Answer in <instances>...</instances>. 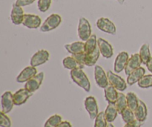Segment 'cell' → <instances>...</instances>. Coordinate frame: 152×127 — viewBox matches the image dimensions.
Listing matches in <instances>:
<instances>
[{"mask_svg":"<svg viewBox=\"0 0 152 127\" xmlns=\"http://www.w3.org/2000/svg\"><path fill=\"white\" fill-rule=\"evenodd\" d=\"M32 92L26 89H20L13 94V101L16 106H21L26 103V101L32 96Z\"/></svg>","mask_w":152,"mask_h":127,"instance_id":"cell-17","label":"cell"},{"mask_svg":"<svg viewBox=\"0 0 152 127\" xmlns=\"http://www.w3.org/2000/svg\"><path fill=\"white\" fill-rule=\"evenodd\" d=\"M0 126L1 127H11L10 119L2 112H0Z\"/></svg>","mask_w":152,"mask_h":127,"instance_id":"cell-34","label":"cell"},{"mask_svg":"<svg viewBox=\"0 0 152 127\" xmlns=\"http://www.w3.org/2000/svg\"><path fill=\"white\" fill-rule=\"evenodd\" d=\"M107 76H108V82L110 84L115 87L117 90L123 92L127 89V84L121 77L113 73L111 71H108L107 72Z\"/></svg>","mask_w":152,"mask_h":127,"instance_id":"cell-6","label":"cell"},{"mask_svg":"<svg viewBox=\"0 0 152 127\" xmlns=\"http://www.w3.org/2000/svg\"><path fill=\"white\" fill-rule=\"evenodd\" d=\"M142 59H141L140 54H134L129 58L128 63L126 65V68H125V73L126 75H129L133 71L136 70L137 68H140L142 64Z\"/></svg>","mask_w":152,"mask_h":127,"instance_id":"cell-14","label":"cell"},{"mask_svg":"<svg viewBox=\"0 0 152 127\" xmlns=\"http://www.w3.org/2000/svg\"><path fill=\"white\" fill-rule=\"evenodd\" d=\"M42 24V19L38 15L26 13L24 16L22 25L30 29H37L40 28Z\"/></svg>","mask_w":152,"mask_h":127,"instance_id":"cell-8","label":"cell"},{"mask_svg":"<svg viewBox=\"0 0 152 127\" xmlns=\"http://www.w3.org/2000/svg\"><path fill=\"white\" fill-rule=\"evenodd\" d=\"M129 59V55L127 52L122 51L117 55L114 62V71L116 73H120L126 68L128 61Z\"/></svg>","mask_w":152,"mask_h":127,"instance_id":"cell-13","label":"cell"},{"mask_svg":"<svg viewBox=\"0 0 152 127\" xmlns=\"http://www.w3.org/2000/svg\"><path fill=\"white\" fill-rule=\"evenodd\" d=\"M107 120L105 118V112H101L98 114L96 117L95 118L94 122V127H107L108 124H107Z\"/></svg>","mask_w":152,"mask_h":127,"instance_id":"cell-32","label":"cell"},{"mask_svg":"<svg viewBox=\"0 0 152 127\" xmlns=\"http://www.w3.org/2000/svg\"><path fill=\"white\" fill-rule=\"evenodd\" d=\"M104 92H105V98L108 104H115L117 97H118V92H117V89L109 83L104 89Z\"/></svg>","mask_w":152,"mask_h":127,"instance_id":"cell-20","label":"cell"},{"mask_svg":"<svg viewBox=\"0 0 152 127\" xmlns=\"http://www.w3.org/2000/svg\"><path fill=\"white\" fill-rule=\"evenodd\" d=\"M107 127H114V126H113V124H111V123H108V126H107Z\"/></svg>","mask_w":152,"mask_h":127,"instance_id":"cell-41","label":"cell"},{"mask_svg":"<svg viewBox=\"0 0 152 127\" xmlns=\"http://www.w3.org/2000/svg\"><path fill=\"white\" fill-rule=\"evenodd\" d=\"M137 83L139 87L142 89H148L152 87V74L144 75Z\"/></svg>","mask_w":152,"mask_h":127,"instance_id":"cell-31","label":"cell"},{"mask_svg":"<svg viewBox=\"0 0 152 127\" xmlns=\"http://www.w3.org/2000/svg\"><path fill=\"white\" fill-rule=\"evenodd\" d=\"M56 127H72V126L68 121H62Z\"/></svg>","mask_w":152,"mask_h":127,"instance_id":"cell-38","label":"cell"},{"mask_svg":"<svg viewBox=\"0 0 152 127\" xmlns=\"http://www.w3.org/2000/svg\"><path fill=\"white\" fill-rule=\"evenodd\" d=\"M134 115L135 118L140 121L144 122L146 120L147 115H148V110H147V106L145 103L142 101L140 100L139 104H138L137 107L134 110Z\"/></svg>","mask_w":152,"mask_h":127,"instance_id":"cell-19","label":"cell"},{"mask_svg":"<svg viewBox=\"0 0 152 127\" xmlns=\"http://www.w3.org/2000/svg\"><path fill=\"white\" fill-rule=\"evenodd\" d=\"M96 27L100 31L111 35H115L117 33L115 25L108 18L101 17L98 19L96 21Z\"/></svg>","mask_w":152,"mask_h":127,"instance_id":"cell-4","label":"cell"},{"mask_svg":"<svg viewBox=\"0 0 152 127\" xmlns=\"http://www.w3.org/2000/svg\"><path fill=\"white\" fill-rule=\"evenodd\" d=\"M99 54H100V51H99V47H96L94 51L89 54H86V58H85V65L86 66H93L96 64V61L98 60L99 57Z\"/></svg>","mask_w":152,"mask_h":127,"instance_id":"cell-22","label":"cell"},{"mask_svg":"<svg viewBox=\"0 0 152 127\" xmlns=\"http://www.w3.org/2000/svg\"><path fill=\"white\" fill-rule=\"evenodd\" d=\"M62 65H63L64 68L71 70V71L76 69V68H82V69L83 68V66L80 65L73 57H67L64 58L62 60Z\"/></svg>","mask_w":152,"mask_h":127,"instance_id":"cell-25","label":"cell"},{"mask_svg":"<svg viewBox=\"0 0 152 127\" xmlns=\"http://www.w3.org/2000/svg\"><path fill=\"white\" fill-rule=\"evenodd\" d=\"M62 22V17L59 14L53 13L48 16L42 25L40 26L39 31L41 32H48L56 29Z\"/></svg>","mask_w":152,"mask_h":127,"instance_id":"cell-2","label":"cell"},{"mask_svg":"<svg viewBox=\"0 0 152 127\" xmlns=\"http://www.w3.org/2000/svg\"><path fill=\"white\" fill-rule=\"evenodd\" d=\"M94 79L97 86L102 89H105L109 84L106 73L99 65H95L94 67Z\"/></svg>","mask_w":152,"mask_h":127,"instance_id":"cell-7","label":"cell"},{"mask_svg":"<svg viewBox=\"0 0 152 127\" xmlns=\"http://www.w3.org/2000/svg\"><path fill=\"white\" fill-rule=\"evenodd\" d=\"M142 124H143V122L140 121V120L135 119V120L130 122V123H126L124 127H141Z\"/></svg>","mask_w":152,"mask_h":127,"instance_id":"cell-37","label":"cell"},{"mask_svg":"<svg viewBox=\"0 0 152 127\" xmlns=\"http://www.w3.org/2000/svg\"><path fill=\"white\" fill-rule=\"evenodd\" d=\"M1 112L4 114L9 113L13 108L14 101H13V95L10 92H5L1 98Z\"/></svg>","mask_w":152,"mask_h":127,"instance_id":"cell-10","label":"cell"},{"mask_svg":"<svg viewBox=\"0 0 152 127\" xmlns=\"http://www.w3.org/2000/svg\"><path fill=\"white\" fill-rule=\"evenodd\" d=\"M145 65H146V67H147V68L148 69V71H149L151 73H152V57H151V59H150V60L147 62V64Z\"/></svg>","mask_w":152,"mask_h":127,"instance_id":"cell-39","label":"cell"},{"mask_svg":"<svg viewBox=\"0 0 152 127\" xmlns=\"http://www.w3.org/2000/svg\"><path fill=\"white\" fill-rule=\"evenodd\" d=\"M70 74H71L72 80L76 84L78 85L80 87L83 88L86 92H90L91 83L87 75L82 68H76V69L71 70Z\"/></svg>","mask_w":152,"mask_h":127,"instance_id":"cell-1","label":"cell"},{"mask_svg":"<svg viewBox=\"0 0 152 127\" xmlns=\"http://www.w3.org/2000/svg\"><path fill=\"white\" fill-rule=\"evenodd\" d=\"M49 57H50V54L48 51L46 50H42L38 51L36 52L31 57V60H30V63H31V66L37 67L39 65H41L42 64L45 63L47 61H48Z\"/></svg>","mask_w":152,"mask_h":127,"instance_id":"cell-5","label":"cell"},{"mask_svg":"<svg viewBox=\"0 0 152 127\" xmlns=\"http://www.w3.org/2000/svg\"><path fill=\"white\" fill-rule=\"evenodd\" d=\"M145 70L142 67L137 68L136 70L132 71L129 75H128L127 77V83L130 86L135 84L136 83H138L141 78L145 75Z\"/></svg>","mask_w":152,"mask_h":127,"instance_id":"cell-18","label":"cell"},{"mask_svg":"<svg viewBox=\"0 0 152 127\" xmlns=\"http://www.w3.org/2000/svg\"><path fill=\"white\" fill-rule=\"evenodd\" d=\"M140 56L142 62L144 65H146L147 62L151 58V52H150V47L148 43H145L142 45L140 50Z\"/></svg>","mask_w":152,"mask_h":127,"instance_id":"cell-26","label":"cell"},{"mask_svg":"<svg viewBox=\"0 0 152 127\" xmlns=\"http://www.w3.org/2000/svg\"><path fill=\"white\" fill-rule=\"evenodd\" d=\"M98 46L96 36L95 34L91 36L90 38L85 43V53L86 54L93 53Z\"/></svg>","mask_w":152,"mask_h":127,"instance_id":"cell-24","label":"cell"},{"mask_svg":"<svg viewBox=\"0 0 152 127\" xmlns=\"http://www.w3.org/2000/svg\"><path fill=\"white\" fill-rule=\"evenodd\" d=\"M51 2L52 0H39L38 4H37L39 10L42 13L48 11L50 8Z\"/></svg>","mask_w":152,"mask_h":127,"instance_id":"cell-33","label":"cell"},{"mask_svg":"<svg viewBox=\"0 0 152 127\" xmlns=\"http://www.w3.org/2000/svg\"><path fill=\"white\" fill-rule=\"evenodd\" d=\"M97 44L101 54L103 57L107 58V59L112 57L114 54V49L108 42H107L104 39L99 38L97 40Z\"/></svg>","mask_w":152,"mask_h":127,"instance_id":"cell-16","label":"cell"},{"mask_svg":"<svg viewBox=\"0 0 152 127\" xmlns=\"http://www.w3.org/2000/svg\"><path fill=\"white\" fill-rule=\"evenodd\" d=\"M36 0H16V4L17 5L21 6V7H25V6L30 5L33 4Z\"/></svg>","mask_w":152,"mask_h":127,"instance_id":"cell-36","label":"cell"},{"mask_svg":"<svg viewBox=\"0 0 152 127\" xmlns=\"http://www.w3.org/2000/svg\"><path fill=\"white\" fill-rule=\"evenodd\" d=\"M118 111L114 104H108L106 109L105 111V115L106 120L108 123H111L114 121L117 117Z\"/></svg>","mask_w":152,"mask_h":127,"instance_id":"cell-23","label":"cell"},{"mask_svg":"<svg viewBox=\"0 0 152 127\" xmlns=\"http://www.w3.org/2000/svg\"><path fill=\"white\" fill-rule=\"evenodd\" d=\"M85 107L89 115V117L91 120H94L99 114L98 112V105L96 100L94 97L89 96L86 98L85 101Z\"/></svg>","mask_w":152,"mask_h":127,"instance_id":"cell-9","label":"cell"},{"mask_svg":"<svg viewBox=\"0 0 152 127\" xmlns=\"http://www.w3.org/2000/svg\"><path fill=\"white\" fill-rule=\"evenodd\" d=\"M122 118H123V120L126 123H130V122L133 121L134 120H135V115H134V112L132 111L131 109H129V107L126 109L125 110H123L121 114Z\"/></svg>","mask_w":152,"mask_h":127,"instance_id":"cell-29","label":"cell"},{"mask_svg":"<svg viewBox=\"0 0 152 127\" xmlns=\"http://www.w3.org/2000/svg\"><path fill=\"white\" fill-rule=\"evenodd\" d=\"M77 32L82 41H87L91 36V26L90 22L86 18H80Z\"/></svg>","mask_w":152,"mask_h":127,"instance_id":"cell-3","label":"cell"},{"mask_svg":"<svg viewBox=\"0 0 152 127\" xmlns=\"http://www.w3.org/2000/svg\"><path fill=\"white\" fill-rule=\"evenodd\" d=\"M126 99H127L128 107H129V109H131L132 111L134 112V110L136 109L140 101V100L138 99L137 96L134 92H129V93L126 95Z\"/></svg>","mask_w":152,"mask_h":127,"instance_id":"cell-28","label":"cell"},{"mask_svg":"<svg viewBox=\"0 0 152 127\" xmlns=\"http://www.w3.org/2000/svg\"><path fill=\"white\" fill-rule=\"evenodd\" d=\"M73 57L77 61L80 65H81L83 66V68H84L86 65H85V58H86V53L85 52H83V53L77 54L72 55Z\"/></svg>","mask_w":152,"mask_h":127,"instance_id":"cell-35","label":"cell"},{"mask_svg":"<svg viewBox=\"0 0 152 127\" xmlns=\"http://www.w3.org/2000/svg\"><path fill=\"white\" fill-rule=\"evenodd\" d=\"M37 70L36 67L34 66H27L26 68H24L20 74L17 76L16 77V82L17 83H25V82H28V80H31V78L37 75Z\"/></svg>","mask_w":152,"mask_h":127,"instance_id":"cell-15","label":"cell"},{"mask_svg":"<svg viewBox=\"0 0 152 127\" xmlns=\"http://www.w3.org/2000/svg\"><path fill=\"white\" fill-rule=\"evenodd\" d=\"M24 10L21 6L17 5L16 3L12 4L11 12H10V19L12 22L16 25H19L22 24L24 19Z\"/></svg>","mask_w":152,"mask_h":127,"instance_id":"cell-11","label":"cell"},{"mask_svg":"<svg viewBox=\"0 0 152 127\" xmlns=\"http://www.w3.org/2000/svg\"><path fill=\"white\" fill-rule=\"evenodd\" d=\"M60 123H62V117L59 115H53L48 119L44 127H56Z\"/></svg>","mask_w":152,"mask_h":127,"instance_id":"cell-30","label":"cell"},{"mask_svg":"<svg viewBox=\"0 0 152 127\" xmlns=\"http://www.w3.org/2000/svg\"><path fill=\"white\" fill-rule=\"evenodd\" d=\"M43 80H44V73H39L37 75L34 76L33 78H31V80L26 82L25 85V89L34 93V92H36L40 87V86L42 83Z\"/></svg>","mask_w":152,"mask_h":127,"instance_id":"cell-12","label":"cell"},{"mask_svg":"<svg viewBox=\"0 0 152 127\" xmlns=\"http://www.w3.org/2000/svg\"><path fill=\"white\" fill-rule=\"evenodd\" d=\"M117 1H118L119 3H120V4H123V3H124V1H125V0H117Z\"/></svg>","mask_w":152,"mask_h":127,"instance_id":"cell-40","label":"cell"},{"mask_svg":"<svg viewBox=\"0 0 152 127\" xmlns=\"http://www.w3.org/2000/svg\"><path fill=\"white\" fill-rule=\"evenodd\" d=\"M115 106L117 109L119 114H121L123 110L126 109L128 107L127 99H126V95L123 93H118L117 101L115 102Z\"/></svg>","mask_w":152,"mask_h":127,"instance_id":"cell-27","label":"cell"},{"mask_svg":"<svg viewBox=\"0 0 152 127\" xmlns=\"http://www.w3.org/2000/svg\"><path fill=\"white\" fill-rule=\"evenodd\" d=\"M65 48L71 55L77 54L85 52V43L83 42H74L71 44L65 45Z\"/></svg>","mask_w":152,"mask_h":127,"instance_id":"cell-21","label":"cell"}]
</instances>
